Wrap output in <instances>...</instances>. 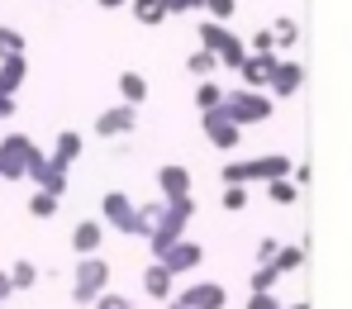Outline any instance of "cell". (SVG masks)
Masks as SVG:
<instances>
[{"label":"cell","instance_id":"obj_1","mask_svg":"<svg viewBox=\"0 0 352 309\" xmlns=\"http://www.w3.org/2000/svg\"><path fill=\"white\" fill-rule=\"evenodd\" d=\"M291 172V157H257V162H229L224 167V181L243 185V181H281Z\"/></svg>","mask_w":352,"mask_h":309},{"label":"cell","instance_id":"obj_2","mask_svg":"<svg viewBox=\"0 0 352 309\" xmlns=\"http://www.w3.org/2000/svg\"><path fill=\"white\" fill-rule=\"evenodd\" d=\"M200 43H205L219 62H229V67H243V62H248V48L238 43L219 19H205V24H200Z\"/></svg>","mask_w":352,"mask_h":309},{"label":"cell","instance_id":"obj_3","mask_svg":"<svg viewBox=\"0 0 352 309\" xmlns=\"http://www.w3.org/2000/svg\"><path fill=\"white\" fill-rule=\"evenodd\" d=\"M105 281H110V271H105V262H96V257H81V266H76V286H72V295L86 305V300H100L105 295Z\"/></svg>","mask_w":352,"mask_h":309},{"label":"cell","instance_id":"obj_4","mask_svg":"<svg viewBox=\"0 0 352 309\" xmlns=\"http://www.w3.org/2000/svg\"><path fill=\"white\" fill-rule=\"evenodd\" d=\"M224 110H229L238 124H262L272 115V100L257 95V91H234V95H224Z\"/></svg>","mask_w":352,"mask_h":309},{"label":"cell","instance_id":"obj_5","mask_svg":"<svg viewBox=\"0 0 352 309\" xmlns=\"http://www.w3.org/2000/svg\"><path fill=\"white\" fill-rule=\"evenodd\" d=\"M105 219L115 224V229H124V233H143V219H138V209L129 205V195H105Z\"/></svg>","mask_w":352,"mask_h":309},{"label":"cell","instance_id":"obj_6","mask_svg":"<svg viewBox=\"0 0 352 309\" xmlns=\"http://www.w3.org/2000/svg\"><path fill=\"white\" fill-rule=\"evenodd\" d=\"M205 133H210V143H214V148H234V143H238V119L219 105V110H210V115H205Z\"/></svg>","mask_w":352,"mask_h":309},{"label":"cell","instance_id":"obj_7","mask_svg":"<svg viewBox=\"0 0 352 309\" xmlns=\"http://www.w3.org/2000/svg\"><path fill=\"white\" fill-rule=\"evenodd\" d=\"M129 128H133V105L105 110V115L96 119V133H105V138H115V133H129Z\"/></svg>","mask_w":352,"mask_h":309},{"label":"cell","instance_id":"obj_8","mask_svg":"<svg viewBox=\"0 0 352 309\" xmlns=\"http://www.w3.org/2000/svg\"><path fill=\"white\" fill-rule=\"evenodd\" d=\"M267 86H272L276 95H295V91H300V67H295V62H276L272 76H267Z\"/></svg>","mask_w":352,"mask_h":309},{"label":"cell","instance_id":"obj_9","mask_svg":"<svg viewBox=\"0 0 352 309\" xmlns=\"http://www.w3.org/2000/svg\"><path fill=\"white\" fill-rule=\"evenodd\" d=\"M162 266L167 271H186V266H200V247L195 243H172L162 252Z\"/></svg>","mask_w":352,"mask_h":309},{"label":"cell","instance_id":"obj_10","mask_svg":"<svg viewBox=\"0 0 352 309\" xmlns=\"http://www.w3.org/2000/svg\"><path fill=\"white\" fill-rule=\"evenodd\" d=\"M272 67H276V53H257V58H248V62H243L238 71H243V81H248V86H267Z\"/></svg>","mask_w":352,"mask_h":309},{"label":"cell","instance_id":"obj_11","mask_svg":"<svg viewBox=\"0 0 352 309\" xmlns=\"http://www.w3.org/2000/svg\"><path fill=\"white\" fill-rule=\"evenodd\" d=\"M157 185L167 190V200H186L190 176H186V167H162V172H157Z\"/></svg>","mask_w":352,"mask_h":309},{"label":"cell","instance_id":"obj_12","mask_svg":"<svg viewBox=\"0 0 352 309\" xmlns=\"http://www.w3.org/2000/svg\"><path fill=\"white\" fill-rule=\"evenodd\" d=\"M181 305L186 309H219L224 305V290H219V286H195V290H186Z\"/></svg>","mask_w":352,"mask_h":309},{"label":"cell","instance_id":"obj_13","mask_svg":"<svg viewBox=\"0 0 352 309\" xmlns=\"http://www.w3.org/2000/svg\"><path fill=\"white\" fill-rule=\"evenodd\" d=\"M24 81V58H5L0 62V95H14Z\"/></svg>","mask_w":352,"mask_h":309},{"label":"cell","instance_id":"obj_14","mask_svg":"<svg viewBox=\"0 0 352 309\" xmlns=\"http://www.w3.org/2000/svg\"><path fill=\"white\" fill-rule=\"evenodd\" d=\"M72 247H76L81 257H91V252L100 247V224H76V233H72Z\"/></svg>","mask_w":352,"mask_h":309},{"label":"cell","instance_id":"obj_15","mask_svg":"<svg viewBox=\"0 0 352 309\" xmlns=\"http://www.w3.org/2000/svg\"><path fill=\"white\" fill-rule=\"evenodd\" d=\"M119 91H124V105H138V100L148 95V81H143L138 71H124V76H119Z\"/></svg>","mask_w":352,"mask_h":309},{"label":"cell","instance_id":"obj_16","mask_svg":"<svg viewBox=\"0 0 352 309\" xmlns=\"http://www.w3.org/2000/svg\"><path fill=\"white\" fill-rule=\"evenodd\" d=\"M76 152H81V138H76V133H62V138H58V152H53V167L67 172V162H72Z\"/></svg>","mask_w":352,"mask_h":309},{"label":"cell","instance_id":"obj_17","mask_svg":"<svg viewBox=\"0 0 352 309\" xmlns=\"http://www.w3.org/2000/svg\"><path fill=\"white\" fill-rule=\"evenodd\" d=\"M162 14H167L162 0H133V19L138 24H162Z\"/></svg>","mask_w":352,"mask_h":309},{"label":"cell","instance_id":"obj_18","mask_svg":"<svg viewBox=\"0 0 352 309\" xmlns=\"http://www.w3.org/2000/svg\"><path fill=\"white\" fill-rule=\"evenodd\" d=\"M195 105H200V110L210 115V110H219V105H224V91L205 81V86H195Z\"/></svg>","mask_w":352,"mask_h":309},{"label":"cell","instance_id":"obj_19","mask_svg":"<svg viewBox=\"0 0 352 309\" xmlns=\"http://www.w3.org/2000/svg\"><path fill=\"white\" fill-rule=\"evenodd\" d=\"M167 290H172V271H167V266L157 262V266L148 271V295H157V300H162Z\"/></svg>","mask_w":352,"mask_h":309},{"label":"cell","instance_id":"obj_20","mask_svg":"<svg viewBox=\"0 0 352 309\" xmlns=\"http://www.w3.org/2000/svg\"><path fill=\"white\" fill-rule=\"evenodd\" d=\"M0 58H24V34L19 29H0Z\"/></svg>","mask_w":352,"mask_h":309},{"label":"cell","instance_id":"obj_21","mask_svg":"<svg viewBox=\"0 0 352 309\" xmlns=\"http://www.w3.org/2000/svg\"><path fill=\"white\" fill-rule=\"evenodd\" d=\"M186 67H190V71H195V76H210V71H214V67H219V58H214V53H210V48H200V53H190V58H186Z\"/></svg>","mask_w":352,"mask_h":309},{"label":"cell","instance_id":"obj_22","mask_svg":"<svg viewBox=\"0 0 352 309\" xmlns=\"http://www.w3.org/2000/svg\"><path fill=\"white\" fill-rule=\"evenodd\" d=\"M276 276H281V266H262V271L252 276V290H257V295H262V290H272V286H276Z\"/></svg>","mask_w":352,"mask_h":309},{"label":"cell","instance_id":"obj_23","mask_svg":"<svg viewBox=\"0 0 352 309\" xmlns=\"http://www.w3.org/2000/svg\"><path fill=\"white\" fill-rule=\"evenodd\" d=\"M205 10H210V14H214V19L224 24L229 14H238V0H205Z\"/></svg>","mask_w":352,"mask_h":309},{"label":"cell","instance_id":"obj_24","mask_svg":"<svg viewBox=\"0 0 352 309\" xmlns=\"http://www.w3.org/2000/svg\"><path fill=\"white\" fill-rule=\"evenodd\" d=\"M29 209H34V214H38V219H43V214H53V209H58V195H48V190H38V195H34V205H29Z\"/></svg>","mask_w":352,"mask_h":309},{"label":"cell","instance_id":"obj_25","mask_svg":"<svg viewBox=\"0 0 352 309\" xmlns=\"http://www.w3.org/2000/svg\"><path fill=\"white\" fill-rule=\"evenodd\" d=\"M10 281H14V290H24V286H34V266H29V262H14V271H10Z\"/></svg>","mask_w":352,"mask_h":309},{"label":"cell","instance_id":"obj_26","mask_svg":"<svg viewBox=\"0 0 352 309\" xmlns=\"http://www.w3.org/2000/svg\"><path fill=\"white\" fill-rule=\"evenodd\" d=\"M272 200H276V205H291V200H295V185L291 181H272Z\"/></svg>","mask_w":352,"mask_h":309},{"label":"cell","instance_id":"obj_27","mask_svg":"<svg viewBox=\"0 0 352 309\" xmlns=\"http://www.w3.org/2000/svg\"><path fill=\"white\" fill-rule=\"evenodd\" d=\"M200 5H205V0H162V10H167V14H181V10H200Z\"/></svg>","mask_w":352,"mask_h":309},{"label":"cell","instance_id":"obj_28","mask_svg":"<svg viewBox=\"0 0 352 309\" xmlns=\"http://www.w3.org/2000/svg\"><path fill=\"white\" fill-rule=\"evenodd\" d=\"M224 205H229V209H243V205H248L243 185H229V190H224Z\"/></svg>","mask_w":352,"mask_h":309},{"label":"cell","instance_id":"obj_29","mask_svg":"<svg viewBox=\"0 0 352 309\" xmlns=\"http://www.w3.org/2000/svg\"><path fill=\"white\" fill-rule=\"evenodd\" d=\"M272 38H281V43H291V38H295V24H291V19H281V24H276V34H272Z\"/></svg>","mask_w":352,"mask_h":309},{"label":"cell","instance_id":"obj_30","mask_svg":"<svg viewBox=\"0 0 352 309\" xmlns=\"http://www.w3.org/2000/svg\"><path fill=\"white\" fill-rule=\"evenodd\" d=\"M272 43H276V38H272V34H257V38H252V48H257V53H276V48H272Z\"/></svg>","mask_w":352,"mask_h":309},{"label":"cell","instance_id":"obj_31","mask_svg":"<svg viewBox=\"0 0 352 309\" xmlns=\"http://www.w3.org/2000/svg\"><path fill=\"white\" fill-rule=\"evenodd\" d=\"M100 309H133L129 300H119V295H100Z\"/></svg>","mask_w":352,"mask_h":309},{"label":"cell","instance_id":"obj_32","mask_svg":"<svg viewBox=\"0 0 352 309\" xmlns=\"http://www.w3.org/2000/svg\"><path fill=\"white\" fill-rule=\"evenodd\" d=\"M295 262H300V252H295V247H286V252L276 257V266H281V271H286V266H295Z\"/></svg>","mask_w":352,"mask_h":309},{"label":"cell","instance_id":"obj_33","mask_svg":"<svg viewBox=\"0 0 352 309\" xmlns=\"http://www.w3.org/2000/svg\"><path fill=\"white\" fill-rule=\"evenodd\" d=\"M248 309H276V300H272V295L262 290V295H252V305H248Z\"/></svg>","mask_w":352,"mask_h":309},{"label":"cell","instance_id":"obj_34","mask_svg":"<svg viewBox=\"0 0 352 309\" xmlns=\"http://www.w3.org/2000/svg\"><path fill=\"white\" fill-rule=\"evenodd\" d=\"M14 115V95H0V119H10Z\"/></svg>","mask_w":352,"mask_h":309},{"label":"cell","instance_id":"obj_35","mask_svg":"<svg viewBox=\"0 0 352 309\" xmlns=\"http://www.w3.org/2000/svg\"><path fill=\"white\" fill-rule=\"evenodd\" d=\"M10 290H14V281H10V271H0V300H5Z\"/></svg>","mask_w":352,"mask_h":309},{"label":"cell","instance_id":"obj_36","mask_svg":"<svg viewBox=\"0 0 352 309\" xmlns=\"http://www.w3.org/2000/svg\"><path fill=\"white\" fill-rule=\"evenodd\" d=\"M100 5H105V10H119V5H124V0H100Z\"/></svg>","mask_w":352,"mask_h":309},{"label":"cell","instance_id":"obj_37","mask_svg":"<svg viewBox=\"0 0 352 309\" xmlns=\"http://www.w3.org/2000/svg\"><path fill=\"white\" fill-rule=\"evenodd\" d=\"M176 309H186V305H176Z\"/></svg>","mask_w":352,"mask_h":309}]
</instances>
